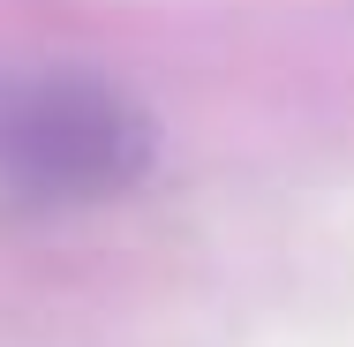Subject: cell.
I'll return each instance as SVG.
<instances>
[{"label": "cell", "mask_w": 354, "mask_h": 347, "mask_svg": "<svg viewBox=\"0 0 354 347\" xmlns=\"http://www.w3.org/2000/svg\"><path fill=\"white\" fill-rule=\"evenodd\" d=\"M158 159V114L98 69L0 75V189L23 204H98Z\"/></svg>", "instance_id": "cell-1"}]
</instances>
